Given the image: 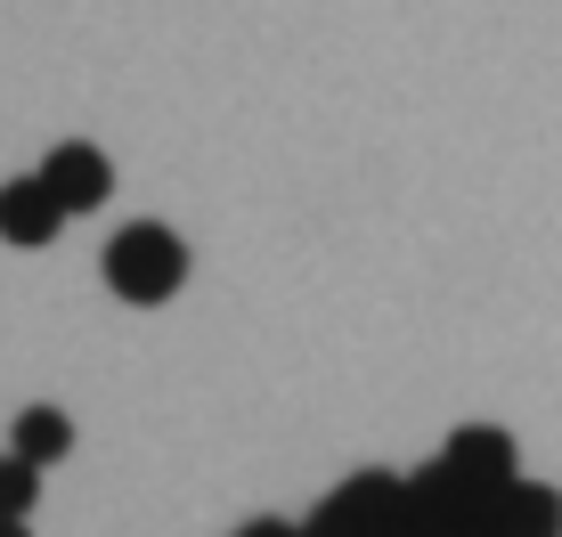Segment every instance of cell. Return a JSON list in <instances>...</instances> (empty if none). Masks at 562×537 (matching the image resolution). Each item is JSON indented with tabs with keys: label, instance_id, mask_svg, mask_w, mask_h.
<instances>
[{
	"label": "cell",
	"instance_id": "11",
	"mask_svg": "<svg viewBox=\"0 0 562 537\" xmlns=\"http://www.w3.org/2000/svg\"><path fill=\"white\" fill-rule=\"evenodd\" d=\"M392 537H440V529H432V522H416V513H400V529H392Z\"/></svg>",
	"mask_w": 562,
	"mask_h": 537
},
{
	"label": "cell",
	"instance_id": "7",
	"mask_svg": "<svg viewBox=\"0 0 562 537\" xmlns=\"http://www.w3.org/2000/svg\"><path fill=\"white\" fill-rule=\"evenodd\" d=\"M9 456H25L33 472L57 465V456H74V415H66V408H49V399H33V408L9 424Z\"/></svg>",
	"mask_w": 562,
	"mask_h": 537
},
{
	"label": "cell",
	"instance_id": "4",
	"mask_svg": "<svg viewBox=\"0 0 562 537\" xmlns=\"http://www.w3.org/2000/svg\"><path fill=\"white\" fill-rule=\"evenodd\" d=\"M490 529L497 537H562V489H547V481H514L490 496Z\"/></svg>",
	"mask_w": 562,
	"mask_h": 537
},
{
	"label": "cell",
	"instance_id": "10",
	"mask_svg": "<svg viewBox=\"0 0 562 537\" xmlns=\"http://www.w3.org/2000/svg\"><path fill=\"white\" fill-rule=\"evenodd\" d=\"M237 537H302V529H294V522H269V513H261V522H245Z\"/></svg>",
	"mask_w": 562,
	"mask_h": 537
},
{
	"label": "cell",
	"instance_id": "3",
	"mask_svg": "<svg viewBox=\"0 0 562 537\" xmlns=\"http://www.w3.org/2000/svg\"><path fill=\"white\" fill-rule=\"evenodd\" d=\"M440 465H449L457 481H473L481 496H497V489L514 481V432H497V424H457L449 448H440Z\"/></svg>",
	"mask_w": 562,
	"mask_h": 537
},
{
	"label": "cell",
	"instance_id": "2",
	"mask_svg": "<svg viewBox=\"0 0 562 537\" xmlns=\"http://www.w3.org/2000/svg\"><path fill=\"white\" fill-rule=\"evenodd\" d=\"M42 196L57 204V213H99V204L114 196V163H106V147H90V139H57L49 156H42Z\"/></svg>",
	"mask_w": 562,
	"mask_h": 537
},
{
	"label": "cell",
	"instance_id": "6",
	"mask_svg": "<svg viewBox=\"0 0 562 537\" xmlns=\"http://www.w3.org/2000/svg\"><path fill=\"white\" fill-rule=\"evenodd\" d=\"M57 228H66V213L42 196V180H33V171L0 187V237H9V244H25V253H33V244H49Z\"/></svg>",
	"mask_w": 562,
	"mask_h": 537
},
{
	"label": "cell",
	"instance_id": "8",
	"mask_svg": "<svg viewBox=\"0 0 562 537\" xmlns=\"http://www.w3.org/2000/svg\"><path fill=\"white\" fill-rule=\"evenodd\" d=\"M33 496H42V472H33L25 456H9V448H0V522H25V513H33Z\"/></svg>",
	"mask_w": 562,
	"mask_h": 537
},
{
	"label": "cell",
	"instance_id": "5",
	"mask_svg": "<svg viewBox=\"0 0 562 537\" xmlns=\"http://www.w3.org/2000/svg\"><path fill=\"white\" fill-rule=\"evenodd\" d=\"M335 505L351 513L367 537H392V529H400V513H408V489H400V472L367 465V472H351V481L335 489Z\"/></svg>",
	"mask_w": 562,
	"mask_h": 537
},
{
	"label": "cell",
	"instance_id": "1",
	"mask_svg": "<svg viewBox=\"0 0 562 537\" xmlns=\"http://www.w3.org/2000/svg\"><path fill=\"white\" fill-rule=\"evenodd\" d=\"M99 277H106L114 301H139V310H155V301H171V294L188 285V244L171 237L164 220H131V228H114V237H106Z\"/></svg>",
	"mask_w": 562,
	"mask_h": 537
},
{
	"label": "cell",
	"instance_id": "13",
	"mask_svg": "<svg viewBox=\"0 0 562 537\" xmlns=\"http://www.w3.org/2000/svg\"><path fill=\"white\" fill-rule=\"evenodd\" d=\"M464 537H497V529H490V522H473V529H464Z\"/></svg>",
	"mask_w": 562,
	"mask_h": 537
},
{
	"label": "cell",
	"instance_id": "12",
	"mask_svg": "<svg viewBox=\"0 0 562 537\" xmlns=\"http://www.w3.org/2000/svg\"><path fill=\"white\" fill-rule=\"evenodd\" d=\"M0 537H33V529H25V522H0Z\"/></svg>",
	"mask_w": 562,
	"mask_h": 537
},
{
	"label": "cell",
	"instance_id": "9",
	"mask_svg": "<svg viewBox=\"0 0 562 537\" xmlns=\"http://www.w3.org/2000/svg\"><path fill=\"white\" fill-rule=\"evenodd\" d=\"M294 529H302V537H367L351 513L335 505V496H318V505H310V522H294Z\"/></svg>",
	"mask_w": 562,
	"mask_h": 537
}]
</instances>
